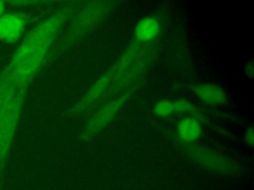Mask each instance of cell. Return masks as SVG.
<instances>
[{"label": "cell", "mask_w": 254, "mask_h": 190, "mask_svg": "<svg viewBox=\"0 0 254 190\" xmlns=\"http://www.w3.org/2000/svg\"><path fill=\"white\" fill-rule=\"evenodd\" d=\"M65 17L66 11H61L40 23L25 37L7 67L0 73V87L15 92L27 89L43 65Z\"/></svg>", "instance_id": "obj_1"}, {"label": "cell", "mask_w": 254, "mask_h": 190, "mask_svg": "<svg viewBox=\"0 0 254 190\" xmlns=\"http://www.w3.org/2000/svg\"><path fill=\"white\" fill-rule=\"evenodd\" d=\"M26 90L19 91L0 114V173L6 164Z\"/></svg>", "instance_id": "obj_2"}, {"label": "cell", "mask_w": 254, "mask_h": 190, "mask_svg": "<svg viewBox=\"0 0 254 190\" xmlns=\"http://www.w3.org/2000/svg\"><path fill=\"white\" fill-rule=\"evenodd\" d=\"M28 17L22 12H8L0 17V41L6 44L18 42L25 31Z\"/></svg>", "instance_id": "obj_3"}, {"label": "cell", "mask_w": 254, "mask_h": 190, "mask_svg": "<svg viewBox=\"0 0 254 190\" xmlns=\"http://www.w3.org/2000/svg\"><path fill=\"white\" fill-rule=\"evenodd\" d=\"M130 92H127L122 96L112 100L104 107H102L86 124L81 137L87 139L94 133H97L99 130H101L106 124H108L115 116L117 111L122 107V105L124 104L125 100L128 98Z\"/></svg>", "instance_id": "obj_4"}, {"label": "cell", "mask_w": 254, "mask_h": 190, "mask_svg": "<svg viewBox=\"0 0 254 190\" xmlns=\"http://www.w3.org/2000/svg\"><path fill=\"white\" fill-rule=\"evenodd\" d=\"M106 7L102 2H94L87 5L75 19L68 34V41L72 42L92 27L102 16Z\"/></svg>", "instance_id": "obj_5"}, {"label": "cell", "mask_w": 254, "mask_h": 190, "mask_svg": "<svg viewBox=\"0 0 254 190\" xmlns=\"http://www.w3.org/2000/svg\"><path fill=\"white\" fill-rule=\"evenodd\" d=\"M111 81V75L107 74L99 78L88 90V92L85 94V96L72 108L71 112L78 114L81 113L83 110H85L88 106H90L95 100L98 99V97L103 93L107 85Z\"/></svg>", "instance_id": "obj_6"}, {"label": "cell", "mask_w": 254, "mask_h": 190, "mask_svg": "<svg viewBox=\"0 0 254 190\" xmlns=\"http://www.w3.org/2000/svg\"><path fill=\"white\" fill-rule=\"evenodd\" d=\"M160 26L153 17H145L141 19L135 28V38L137 43H145L153 40L159 33Z\"/></svg>", "instance_id": "obj_7"}, {"label": "cell", "mask_w": 254, "mask_h": 190, "mask_svg": "<svg viewBox=\"0 0 254 190\" xmlns=\"http://www.w3.org/2000/svg\"><path fill=\"white\" fill-rule=\"evenodd\" d=\"M195 92L200 99L208 104H220L226 99L224 91L214 84H202L196 86Z\"/></svg>", "instance_id": "obj_8"}, {"label": "cell", "mask_w": 254, "mask_h": 190, "mask_svg": "<svg viewBox=\"0 0 254 190\" xmlns=\"http://www.w3.org/2000/svg\"><path fill=\"white\" fill-rule=\"evenodd\" d=\"M200 125L192 118H185L178 125V135L185 142H192L200 135Z\"/></svg>", "instance_id": "obj_9"}, {"label": "cell", "mask_w": 254, "mask_h": 190, "mask_svg": "<svg viewBox=\"0 0 254 190\" xmlns=\"http://www.w3.org/2000/svg\"><path fill=\"white\" fill-rule=\"evenodd\" d=\"M154 111L159 116H168L174 112L173 102L168 101V100H161L155 106Z\"/></svg>", "instance_id": "obj_10"}, {"label": "cell", "mask_w": 254, "mask_h": 190, "mask_svg": "<svg viewBox=\"0 0 254 190\" xmlns=\"http://www.w3.org/2000/svg\"><path fill=\"white\" fill-rule=\"evenodd\" d=\"M174 105V111L178 112H184V111H191L193 112V106L186 101V100H177L173 102Z\"/></svg>", "instance_id": "obj_11"}, {"label": "cell", "mask_w": 254, "mask_h": 190, "mask_svg": "<svg viewBox=\"0 0 254 190\" xmlns=\"http://www.w3.org/2000/svg\"><path fill=\"white\" fill-rule=\"evenodd\" d=\"M244 71H245L246 75H247L249 78H252V77H253V60H252V59H250V60L246 63V65H245V67H244Z\"/></svg>", "instance_id": "obj_12"}, {"label": "cell", "mask_w": 254, "mask_h": 190, "mask_svg": "<svg viewBox=\"0 0 254 190\" xmlns=\"http://www.w3.org/2000/svg\"><path fill=\"white\" fill-rule=\"evenodd\" d=\"M245 139L249 144H253V129H252V127H249L246 130Z\"/></svg>", "instance_id": "obj_13"}, {"label": "cell", "mask_w": 254, "mask_h": 190, "mask_svg": "<svg viewBox=\"0 0 254 190\" xmlns=\"http://www.w3.org/2000/svg\"><path fill=\"white\" fill-rule=\"evenodd\" d=\"M5 9H6V7H5V2L0 0V17L5 14Z\"/></svg>", "instance_id": "obj_14"}]
</instances>
